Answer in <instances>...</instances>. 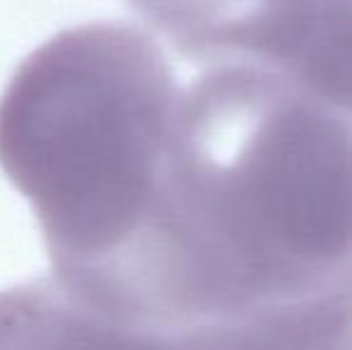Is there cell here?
I'll return each mask as SVG.
<instances>
[{
	"instance_id": "obj_1",
	"label": "cell",
	"mask_w": 352,
	"mask_h": 350,
	"mask_svg": "<svg viewBox=\"0 0 352 350\" xmlns=\"http://www.w3.org/2000/svg\"><path fill=\"white\" fill-rule=\"evenodd\" d=\"M106 278L163 314L352 305V113L266 65H204Z\"/></svg>"
},
{
	"instance_id": "obj_2",
	"label": "cell",
	"mask_w": 352,
	"mask_h": 350,
	"mask_svg": "<svg viewBox=\"0 0 352 350\" xmlns=\"http://www.w3.org/2000/svg\"><path fill=\"white\" fill-rule=\"evenodd\" d=\"M182 85L156 36L122 22L65 29L0 96V168L38 219L56 276L84 283L142 228Z\"/></svg>"
},
{
	"instance_id": "obj_3",
	"label": "cell",
	"mask_w": 352,
	"mask_h": 350,
	"mask_svg": "<svg viewBox=\"0 0 352 350\" xmlns=\"http://www.w3.org/2000/svg\"><path fill=\"white\" fill-rule=\"evenodd\" d=\"M0 350H259L223 319H161L96 300L60 278L0 293Z\"/></svg>"
},
{
	"instance_id": "obj_4",
	"label": "cell",
	"mask_w": 352,
	"mask_h": 350,
	"mask_svg": "<svg viewBox=\"0 0 352 350\" xmlns=\"http://www.w3.org/2000/svg\"><path fill=\"white\" fill-rule=\"evenodd\" d=\"M256 65L352 113V0H305Z\"/></svg>"
},
{
	"instance_id": "obj_5",
	"label": "cell",
	"mask_w": 352,
	"mask_h": 350,
	"mask_svg": "<svg viewBox=\"0 0 352 350\" xmlns=\"http://www.w3.org/2000/svg\"><path fill=\"white\" fill-rule=\"evenodd\" d=\"M295 0H213L206 65L247 61Z\"/></svg>"
}]
</instances>
